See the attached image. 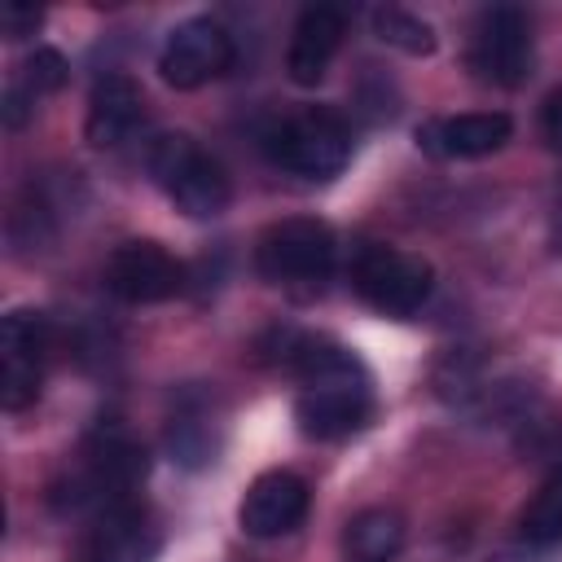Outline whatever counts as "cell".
Segmentation results:
<instances>
[{
    "instance_id": "19",
    "label": "cell",
    "mask_w": 562,
    "mask_h": 562,
    "mask_svg": "<svg viewBox=\"0 0 562 562\" xmlns=\"http://www.w3.org/2000/svg\"><path fill=\"white\" fill-rule=\"evenodd\" d=\"M44 22V13L35 9V4H4L0 9V31H4V40H26V35H35V26Z\"/></svg>"
},
{
    "instance_id": "12",
    "label": "cell",
    "mask_w": 562,
    "mask_h": 562,
    "mask_svg": "<svg viewBox=\"0 0 562 562\" xmlns=\"http://www.w3.org/2000/svg\"><path fill=\"white\" fill-rule=\"evenodd\" d=\"M514 123L501 110H470V114H448L430 119L417 127V145L435 158H483L496 154L509 140Z\"/></svg>"
},
{
    "instance_id": "16",
    "label": "cell",
    "mask_w": 562,
    "mask_h": 562,
    "mask_svg": "<svg viewBox=\"0 0 562 562\" xmlns=\"http://www.w3.org/2000/svg\"><path fill=\"white\" fill-rule=\"evenodd\" d=\"M518 536L527 544H558L562 540V461L549 470V479L536 487V496L527 501L522 518H518Z\"/></svg>"
},
{
    "instance_id": "8",
    "label": "cell",
    "mask_w": 562,
    "mask_h": 562,
    "mask_svg": "<svg viewBox=\"0 0 562 562\" xmlns=\"http://www.w3.org/2000/svg\"><path fill=\"white\" fill-rule=\"evenodd\" d=\"M228 66H233V40H228V31L215 18H189V22H180L167 35L162 53H158V75L171 88H180V92L220 79Z\"/></svg>"
},
{
    "instance_id": "14",
    "label": "cell",
    "mask_w": 562,
    "mask_h": 562,
    "mask_svg": "<svg viewBox=\"0 0 562 562\" xmlns=\"http://www.w3.org/2000/svg\"><path fill=\"white\" fill-rule=\"evenodd\" d=\"M154 549H158V536H154L149 518L123 501L114 509H101L97 527L88 531V540L79 549V562H149Z\"/></svg>"
},
{
    "instance_id": "2",
    "label": "cell",
    "mask_w": 562,
    "mask_h": 562,
    "mask_svg": "<svg viewBox=\"0 0 562 562\" xmlns=\"http://www.w3.org/2000/svg\"><path fill=\"white\" fill-rule=\"evenodd\" d=\"M149 176L154 184L176 202V211H184L189 220H215L228 211L233 184L224 176V167L184 132H167L149 145Z\"/></svg>"
},
{
    "instance_id": "9",
    "label": "cell",
    "mask_w": 562,
    "mask_h": 562,
    "mask_svg": "<svg viewBox=\"0 0 562 562\" xmlns=\"http://www.w3.org/2000/svg\"><path fill=\"white\" fill-rule=\"evenodd\" d=\"M184 281V268L158 241H123L105 259V290L123 303H167Z\"/></svg>"
},
{
    "instance_id": "18",
    "label": "cell",
    "mask_w": 562,
    "mask_h": 562,
    "mask_svg": "<svg viewBox=\"0 0 562 562\" xmlns=\"http://www.w3.org/2000/svg\"><path fill=\"white\" fill-rule=\"evenodd\" d=\"M61 83H66V61H61V53H57V48H35V53L22 61L18 88H22L31 101H40V97L57 92Z\"/></svg>"
},
{
    "instance_id": "6",
    "label": "cell",
    "mask_w": 562,
    "mask_h": 562,
    "mask_svg": "<svg viewBox=\"0 0 562 562\" xmlns=\"http://www.w3.org/2000/svg\"><path fill=\"white\" fill-rule=\"evenodd\" d=\"M470 70L483 83L518 88L531 75V22L514 4L483 9L470 35Z\"/></svg>"
},
{
    "instance_id": "20",
    "label": "cell",
    "mask_w": 562,
    "mask_h": 562,
    "mask_svg": "<svg viewBox=\"0 0 562 562\" xmlns=\"http://www.w3.org/2000/svg\"><path fill=\"white\" fill-rule=\"evenodd\" d=\"M540 127H544V140H549L553 149H562V88H553V92L544 97Z\"/></svg>"
},
{
    "instance_id": "3",
    "label": "cell",
    "mask_w": 562,
    "mask_h": 562,
    "mask_svg": "<svg viewBox=\"0 0 562 562\" xmlns=\"http://www.w3.org/2000/svg\"><path fill=\"white\" fill-rule=\"evenodd\" d=\"M268 154L303 180H329L351 158V127L342 123V114L312 105L268 132Z\"/></svg>"
},
{
    "instance_id": "13",
    "label": "cell",
    "mask_w": 562,
    "mask_h": 562,
    "mask_svg": "<svg viewBox=\"0 0 562 562\" xmlns=\"http://www.w3.org/2000/svg\"><path fill=\"white\" fill-rule=\"evenodd\" d=\"M145 119V97L136 88L132 75H101L88 92V119H83V136L97 149H114L123 145Z\"/></svg>"
},
{
    "instance_id": "5",
    "label": "cell",
    "mask_w": 562,
    "mask_h": 562,
    "mask_svg": "<svg viewBox=\"0 0 562 562\" xmlns=\"http://www.w3.org/2000/svg\"><path fill=\"white\" fill-rule=\"evenodd\" d=\"M430 263L395 246H364L351 263L356 294L382 316H413L430 294Z\"/></svg>"
},
{
    "instance_id": "15",
    "label": "cell",
    "mask_w": 562,
    "mask_h": 562,
    "mask_svg": "<svg viewBox=\"0 0 562 562\" xmlns=\"http://www.w3.org/2000/svg\"><path fill=\"white\" fill-rule=\"evenodd\" d=\"M342 544L351 562H386L404 544V518L395 509H364L347 522Z\"/></svg>"
},
{
    "instance_id": "7",
    "label": "cell",
    "mask_w": 562,
    "mask_h": 562,
    "mask_svg": "<svg viewBox=\"0 0 562 562\" xmlns=\"http://www.w3.org/2000/svg\"><path fill=\"white\" fill-rule=\"evenodd\" d=\"M44 351H48V325L40 312L18 307L0 321V404L9 413H22L40 400Z\"/></svg>"
},
{
    "instance_id": "10",
    "label": "cell",
    "mask_w": 562,
    "mask_h": 562,
    "mask_svg": "<svg viewBox=\"0 0 562 562\" xmlns=\"http://www.w3.org/2000/svg\"><path fill=\"white\" fill-rule=\"evenodd\" d=\"M307 505H312V492L294 470H268L246 487L237 522H241L246 536L272 540V536L294 531L307 518Z\"/></svg>"
},
{
    "instance_id": "4",
    "label": "cell",
    "mask_w": 562,
    "mask_h": 562,
    "mask_svg": "<svg viewBox=\"0 0 562 562\" xmlns=\"http://www.w3.org/2000/svg\"><path fill=\"white\" fill-rule=\"evenodd\" d=\"M334 233L321 220L294 215L263 228L255 246V263L272 285H321L334 272Z\"/></svg>"
},
{
    "instance_id": "17",
    "label": "cell",
    "mask_w": 562,
    "mask_h": 562,
    "mask_svg": "<svg viewBox=\"0 0 562 562\" xmlns=\"http://www.w3.org/2000/svg\"><path fill=\"white\" fill-rule=\"evenodd\" d=\"M373 31H378V40L382 44H391V48H400V53H413V57H426V53H435V31H430V22H422L417 13H408V9H373Z\"/></svg>"
},
{
    "instance_id": "11",
    "label": "cell",
    "mask_w": 562,
    "mask_h": 562,
    "mask_svg": "<svg viewBox=\"0 0 562 562\" xmlns=\"http://www.w3.org/2000/svg\"><path fill=\"white\" fill-rule=\"evenodd\" d=\"M347 35V13L338 4H307L294 22V35H290V53H285V70H290V83L299 88H316L338 53Z\"/></svg>"
},
{
    "instance_id": "1",
    "label": "cell",
    "mask_w": 562,
    "mask_h": 562,
    "mask_svg": "<svg viewBox=\"0 0 562 562\" xmlns=\"http://www.w3.org/2000/svg\"><path fill=\"white\" fill-rule=\"evenodd\" d=\"M290 369L303 382L294 400V422L307 439H347L369 422V373L347 347L329 338H294Z\"/></svg>"
}]
</instances>
